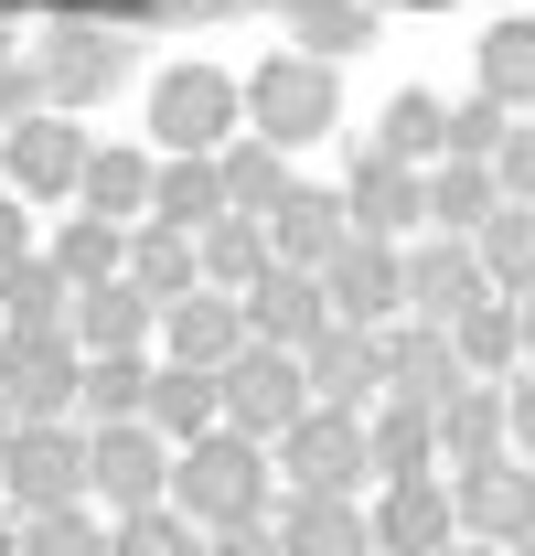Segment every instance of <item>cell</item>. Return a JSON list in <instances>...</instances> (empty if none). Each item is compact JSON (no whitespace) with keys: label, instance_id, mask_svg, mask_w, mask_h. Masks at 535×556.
Masks as SVG:
<instances>
[{"label":"cell","instance_id":"6da1fadb","mask_svg":"<svg viewBox=\"0 0 535 556\" xmlns=\"http://www.w3.org/2000/svg\"><path fill=\"white\" fill-rule=\"evenodd\" d=\"M268 492H278V471H268L258 439H236V428L172 450V514L194 535H247V525H268Z\"/></svg>","mask_w":535,"mask_h":556},{"label":"cell","instance_id":"7a4b0ae2","mask_svg":"<svg viewBox=\"0 0 535 556\" xmlns=\"http://www.w3.org/2000/svg\"><path fill=\"white\" fill-rule=\"evenodd\" d=\"M236 118H247V139H268L278 161L289 150H311V139L333 129V65H311V54H268L247 86H236Z\"/></svg>","mask_w":535,"mask_h":556},{"label":"cell","instance_id":"3957f363","mask_svg":"<svg viewBox=\"0 0 535 556\" xmlns=\"http://www.w3.org/2000/svg\"><path fill=\"white\" fill-rule=\"evenodd\" d=\"M268 471L300 492V503H353V492L375 482V460H364V417H333V407H300V428L268 450Z\"/></svg>","mask_w":535,"mask_h":556},{"label":"cell","instance_id":"277c9868","mask_svg":"<svg viewBox=\"0 0 535 556\" xmlns=\"http://www.w3.org/2000/svg\"><path fill=\"white\" fill-rule=\"evenodd\" d=\"M300 353H268V343H247L225 375H214V428H236V439H258V450H278L289 428H300Z\"/></svg>","mask_w":535,"mask_h":556},{"label":"cell","instance_id":"5b68a950","mask_svg":"<svg viewBox=\"0 0 535 556\" xmlns=\"http://www.w3.org/2000/svg\"><path fill=\"white\" fill-rule=\"evenodd\" d=\"M75 386H86V353L65 343V321L54 332H0V407H11V428H65Z\"/></svg>","mask_w":535,"mask_h":556},{"label":"cell","instance_id":"8992f818","mask_svg":"<svg viewBox=\"0 0 535 556\" xmlns=\"http://www.w3.org/2000/svg\"><path fill=\"white\" fill-rule=\"evenodd\" d=\"M0 492L22 503V525L33 514H75L86 503V428H11V450H0Z\"/></svg>","mask_w":535,"mask_h":556},{"label":"cell","instance_id":"52a82bcc","mask_svg":"<svg viewBox=\"0 0 535 556\" xmlns=\"http://www.w3.org/2000/svg\"><path fill=\"white\" fill-rule=\"evenodd\" d=\"M150 129H161V150H172V161H214V150L236 139V75L172 65L161 86H150Z\"/></svg>","mask_w":535,"mask_h":556},{"label":"cell","instance_id":"ba28073f","mask_svg":"<svg viewBox=\"0 0 535 556\" xmlns=\"http://www.w3.org/2000/svg\"><path fill=\"white\" fill-rule=\"evenodd\" d=\"M322 311H333L343 332H386V321H407V247L343 236L333 268H322Z\"/></svg>","mask_w":535,"mask_h":556},{"label":"cell","instance_id":"9c48e42d","mask_svg":"<svg viewBox=\"0 0 535 556\" xmlns=\"http://www.w3.org/2000/svg\"><path fill=\"white\" fill-rule=\"evenodd\" d=\"M450 525H461V546H525L535 535V471L525 460H471L450 471Z\"/></svg>","mask_w":535,"mask_h":556},{"label":"cell","instance_id":"30bf717a","mask_svg":"<svg viewBox=\"0 0 535 556\" xmlns=\"http://www.w3.org/2000/svg\"><path fill=\"white\" fill-rule=\"evenodd\" d=\"M375 396L439 417L450 396H461V353H450V332H428V321H386V332H375Z\"/></svg>","mask_w":535,"mask_h":556},{"label":"cell","instance_id":"8fae6325","mask_svg":"<svg viewBox=\"0 0 535 556\" xmlns=\"http://www.w3.org/2000/svg\"><path fill=\"white\" fill-rule=\"evenodd\" d=\"M86 492H108L119 525L129 514H161L172 503V450L150 428H86Z\"/></svg>","mask_w":535,"mask_h":556},{"label":"cell","instance_id":"7c38bea8","mask_svg":"<svg viewBox=\"0 0 535 556\" xmlns=\"http://www.w3.org/2000/svg\"><path fill=\"white\" fill-rule=\"evenodd\" d=\"M493 289H482V257H471L461 236H418L407 247V321H428V332H450L461 311H482Z\"/></svg>","mask_w":535,"mask_h":556},{"label":"cell","instance_id":"4fadbf2b","mask_svg":"<svg viewBox=\"0 0 535 556\" xmlns=\"http://www.w3.org/2000/svg\"><path fill=\"white\" fill-rule=\"evenodd\" d=\"M343 204V236H364V247H407L418 225H428V204H418V172H397V161H353V182L333 193Z\"/></svg>","mask_w":535,"mask_h":556},{"label":"cell","instance_id":"5bb4252c","mask_svg":"<svg viewBox=\"0 0 535 556\" xmlns=\"http://www.w3.org/2000/svg\"><path fill=\"white\" fill-rule=\"evenodd\" d=\"M364 535H375V556H439V546H461V525H450V482H375Z\"/></svg>","mask_w":535,"mask_h":556},{"label":"cell","instance_id":"9a60e30c","mask_svg":"<svg viewBox=\"0 0 535 556\" xmlns=\"http://www.w3.org/2000/svg\"><path fill=\"white\" fill-rule=\"evenodd\" d=\"M86 150H97V139L75 129V118H22V129H0V161H11V204H22V193H43V204H54V193H75Z\"/></svg>","mask_w":535,"mask_h":556},{"label":"cell","instance_id":"2e32d148","mask_svg":"<svg viewBox=\"0 0 535 556\" xmlns=\"http://www.w3.org/2000/svg\"><path fill=\"white\" fill-rule=\"evenodd\" d=\"M236 311H247V343H268V353H300V343H322V332H333L322 278H300V268H268Z\"/></svg>","mask_w":535,"mask_h":556},{"label":"cell","instance_id":"e0dca14e","mask_svg":"<svg viewBox=\"0 0 535 556\" xmlns=\"http://www.w3.org/2000/svg\"><path fill=\"white\" fill-rule=\"evenodd\" d=\"M150 332H161V321L139 311L119 278H108V289H75V300H65V343L86 353V364H129V353L150 364Z\"/></svg>","mask_w":535,"mask_h":556},{"label":"cell","instance_id":"ac0fdd59","mask_svg":"<svg viewBox=\"0 0 535 556\" xmlns=\"http://www.w3.org/2000/svg\"><path fill=\"white\" fill-rule=\"evenodd\" d=\"M300 396L333 417H364L375 407V332H322V343H300Z\"/></svg>","mask_w":535,"mask_h":556},{"label":"cell","instance_id":"d6986e66","mask_svg":"<svg viewBox=\"0 0 535 556\" xmlns=\"http://www.w3.org/2000/svg\"><path fill=\"white\" fill-rule=\"evenodd\" d=\"M161 364H194V375H225L236 353H247V311L236 300H214V289H194V300H172L161 311Z\"/></svg>","mask_w":535,"mask_h":556},{"label":"cell","instance_id":"ffe728a7","mask_svg":"<svg viewBox=\"0 0 535 556\" xmlns=\"http://www.w3.org/2000/svg\"><path fill=\"white\" fill-rule=\"evenodd\" d=\"M119 75H129V43H119V33H54V43H43V65H33V97L86 108V97H108Z\"/></svg>","mask_w":535,"mask_h":556},{"label":"cell","instance_id":"44dd1931","mask_svg":"<svg viewBox=\"0 0 535 556\" xmlns=\"http://www.w3.org/2000/svg\"><path fill=\"white\" fill-rule=\"evenodd\" d=\"M258 236H268V268L322 278V268H333V247H343V204H333V193H311V182H289V204L268 214Z\"/></svg>","mask_w":535,"mask_h":556},{"label":"cell","instance_id":"7402d4cb","mask_svg":"<svg viewBox=\"0 0 535 556\" xmlns=\"http://www.w3.org/2000/svg\"><path fill=\"white\" fill-rule=\"evenodd\" d=\"M139 428H150L161 450H194V439H214V375H194V364H150Z\"/></svg>","mask_w":535,"mask_h":556},{"label":"cell","instance_id":"603a6c76","mask_svg":"<svg viewBox=\"0 0 535 556\" xmlns=\"http://www.w3.org/2000/svg\"><path fill=\"white\" fill-rule=\"evenodd\" d=\"M150 150H86V172H75V214H97V225H119L129 236L139 214H150Z\"/></svg>","mask_w":535,"mask_h":556},{"label":"cell","instance_id":"cb8c5ba5","mask_svg":"<svg viewBox=\"0 0 535 556\" xmlns=\"http://www.w3.org/2000/svg\"><path fill=\"white\" fill-rule=\"evenodd\" d=\"M119 289H129L139 311L161 321L172 300H194L203 278H194V236H161V225H129V268H119Z\"/></svg>","mask_w":535,"mask_h":556},{"label":"cell","instance_id":"d4e9b609","mask_svg":"<svg viewBox=\"0 0 535 556\" xmlns=\"http://www.w3.org/2000/svg\"><path fill=\"white\" fill-rule=\"evenodd\" d=\"M268 556H375V535H364V514L353 503H278L268 514Z\"/></svg>","mask_w":535,"mask_h":556},{"label":"cell","instance_id":"484cf974","mask_svg":"<svg viewBox=\"0 0 535 556\" xmlns=\"http://www.w3.org/2000/svg\"><path fill=\"white\" fill-rule=\"evenodd\" d=\"M214 193H225V214H247V225H268V214L289 204V161H278V150H268V139H225V150H214Z\"/></svg>","mask_w":535,"mask_h":556},{"label":"cell","instance_id":"4316f807","mask_svg":"<svg viewBox=\"0 0 535 556\" xmlns=\"http://www.w3.org/2000/svg\"><path fill=\"white\" fill-rule=\"evenodd\" d=\"M418 204H428V236H482V225H493V204H503V193H493V172H482V161H439V172H418Z\"/></svg>","mask_w":535,"mask_h":556},{"label":"cell","instance_id":"83f0119b","mask_svg":"<svg viewBox=\"0 0 535 556\" xmlns=\"http://www.w3.org/2000/svg\"><path fill=\"white\" fill-rule=\"evenodd\" d=\"M471 257H482L493 300H535V204H493V225L471 236Z\"/></svg>","mask_w":535,"mask_h":556},{"label":"cell","instance_id":"f1b7e54d","mask_svg":"<svg viewBox=\"0 0 535 556\" xmlns=\"http://www.w3.org/2000/svg\"><path fill=\"white\" fill-rule=\"evenodd\" d=\"M139 225H161V236H203V225H225L214 161H161V172H150V214H139Z\"/></svg>","mask_w":535,"mask_h":556},{"label":"cell","instance_id":"f546056e","mask_svg":"<svg viewBox=\"0 0 535 556\" xmlns=\"http://www.w3.org/2000/svg\"><path fill=\"white\" fill-rule=\"evenodd\" d=\"M194 278L214 289V300H247V289L268 278V236L247 225V214H225V225H203V236H194Z\"/></svg>","mask_w":535,"mask_h":556},{"label":"cell","instance_id":"4dcf8cb0","mask_svg":"<svg viewBox=\"0 0 535 556\" xmlns=\"http://www.w3.org/2000/svg\"><path fill=\"white\" fill-rule=\"evenodd\" d=\"M428 428H439V460H450V471L503 460V386H461V396L428 417Z\"/></svg>","mask_w":535,"mask_h":556},{"label":"cell","instance_id":"1f68e13d","mask_svg":"<svg viewBox=\"0 0 535 556\" xmlns=\"http://www.w3.org/2000/svg\"><path fill=\"white\" fill-rule=\"evenodd\" d=\"M364 460H375V482H428L439 428H428L418 407H375V417H364Z\"/></svg>","mask_w":535,"mask_h":556},{"label":"cell","instance_id":"d6a6232c","mask_svg":"<svg viewBox=\"0 0 535 556\" xmlns=\"http://www.w3.org/2000/svg\"><path fill=\"white\" fill-rule=\"evenodd\" d=\"M43 268L65 278V289H108V278L129 268V236H119V225H97V214H75L65 236L43 247Z\"/></svg>","mask_w":535,"mask_h":556},{"label":"cell","instance_id":"836d02e7","mask_svg":"<svg viewBox=\"0 0 535 556\" xmlns=\"http://www.w3.org/2000/svg\"><path fill=\"white\" fill-rule=\"evenodd\" d=\"M450 353H461V386H493V375H514L525 353H514V300H482L450 321Z\"/></svg>","mask_w":535,"mask_h":556},{"label":"cell","instance_id":"e575fe53","mask_svg":"<svg viewBox=\"0 0 535 556\" xmlns=\"http://www.w3.org/2000/svg\"><path fill=\"white\" fill-rule=\"evenodd\" d=\"M482 108H535V22H493L482 33Z\"/></svg>","mask_w":535,"mask_h":556},{"label":"cell","instance_id":"d590c367","mask_svg":"<svg viewBox=\"0 0 535 556\" xmlns=\"http://www.w3.org/2000/svg\"><path fill=\"white\" fill-rule=\"evenodd\" d=\"M65 278L43 268V247H33V257H22V268H0V332H54V321H65Z\"/></svg>","mask_w":535,"mask_h":556},{"label":"cell","instance_id":"8d00e7d4","mask_svg":"<svg viewBox=\"0 0 535 556\" xmlns=\"http://www.w3.org/2000/svg\"><path fill=\"white\" fill-rule=\"evenodd\" d=\"M139 396H150V364H86V386H75V417L86 428H139Z\"/></svg>","mask_w":535,"mask_h":556},{"label":"cell","instance_id":"74e56055","mask_svg":"<svg viewBox=\"0 0 535 556\" xmlns=\"http://www.w3.org/2000/svg\"><path fill=\"white\" fill-rule=\"evenodd\" d=\"M289 33H300L311 65H333V54H353V43L375 33V11H364V0H289Z\"/></svg>","mask_w":535,"mask_h":556},{"label":"cell","instance_id":"f35d334b","mask_svg":"<svg viewBox=\"0 0 535 556\" xmlns=\"http://www.w3.org/2000/svg\"><path fill=\"white\" fill-rule=\"evenodd\" d=\"M439 118H450V108H439V97H418V86H407L397 108H386V129H375V161H397V172H418V161H428V150H439Z\"/></svg>","mask_w":535,"mask_h":556},{"label":"cell","instance_id":"ab89813d","mask_svg":"<svg viewBox=\"0 0 535 556\" xmlns=\"http://www.w3.org/2000/svg\"><path fill=\"white\" fill-rule=\"evenodd\" d=\"M108 556H203V535L172 514V503H161V514H129V525L108 535Z\"/></svg>","mask_w":535,"mask_h":556},{"label":"cell","instance_id":"60d3db41","mask_svg":"<svg viewBox=\"0 0 535 556\" xmlns=\"http://www.w3.org/2000/svg\"><path fill=\"white\" fill-rule=\"evenodd\" d=\"M503 129H514V118L471 97V108H450V118H439V150H450V161H482V172H493V150H503Z\"/></svg>","mask_w":535,"mask_h":556},{"label":"cell","instance_id":"b9f144b4","mask_svg":"<svg viewBox=\"0 0 535 556\" xmlns=\"http://www.w3.org/2000/svg\"><path fill=\"white\" fill-rule=\"evenodd\" d=\"M11 535H22V556H108V525H86V514H33Z\"/></svg>","mask_w":535,"mask_h":556},{"label":"cell","instance_id":"7bdbcfd3","mask_svg":"<svg viewBox=\"0 0 535 556\" xmlns=\"http://www.w3.org/2000/svg\"><path fill=\"white\" fill-rule=\"evenodd\" d=\"M493 193H503V204H535V118L503 129V150H493Z\"/></svg>","mask_w":535,"mask_h":556},{"label":"cell","instance_id":"ee69618b","mask_svg":"<svg viewBox=\"0 0 535 556\" xmlns=\"http://www.w3.org/2000/svg\"><path fill=\"white\" fill-rule=\"evenodd\" d=\"M503 460H525V471H535V375L503 386Z\"/></svg>","mask_w":535,"mask_h":556},{"label":"cell","instance_id":"f6af8a7d","mask_svg":"<svg viewBox=\"0 0 535 556\" xmlns=\"http://www.w3.org/2000/svg\"><path fill=\"white\" fill-rule=\"evenodd\" d=\"M22 118H43V97H33V75L0 65V129H22Z\"/></svg>","mask_w":535,"mask_h":556},{"label":"cell","instance_id":"bcb514c9","mask_svg":"<svg viewBox=\"0 0 535 556\" xmlns=\"http://www.w3.org/2000/svg\"><path fill=\"white\" fill-rule=\"evenodd\" d=\"M22 257H33V214L0 193V268H22Z\"/></svg>","mask_w":535,"mask_h":556},{"label":"cell","instance_id":"7dc6e473","mask_svg":"<svg viewBox=\"0 0 535 556\" xmlns=\"http://www.w3.org/2000/svg\"><path fill=\"white\" fill-rule=\"evenodd\" d=\"M203 556H268V525H247V535H203Z\"/></svg>","mask_w":535,"mask_h":556},{"label":"cell","instance_id":"c3c4849f","mask_svg":"<svg viewBox=\"0 0 535 556\" xmlns=\"http://www.w3.org/2000/svg\"><path fill=\"white\" fill-rule=\"evenodd\" d=\"M514 353H525V375H535V300H514Z\"/></svg>","mask_w":535,"mask_h":556},{"label":"cell","instance_id":"681fc988","mask_svg":"<svg viewBox=\"0 0 535 556\" xmlns=\"http://www.w3.org/2000/svg\"><path fill=\"white\" fill-rule=\"evenodd\" d=\"M0 556H22V535H11V525H0Z\"/></svg>","mask_w":535,"mask_h":556},{"label":"cell","instance_id":"f907efd6","mask_svg":"<svg viewBox=\"0 0 535 556\" xmlns=\"http://www.w3.org/2000/svg\"><path fill=\"white\" fill-rule=\"evenodd\" d=\"M439 556H493V546H439Z\"/></svg>","mask_w":535,"mask_h":556},{"label":"cell","instance_id":"816d5d0a","mask_svg":"<svg viewBox=\"0 0 535 556\" xmlns=\"http://www.w3.org/2000/svg\"><path fill=\"white\" fill-rule=\"evenodd\" d=\"M0 450H11V407H0Z\"/></svg>","mask_w":535,"mask_h":556},{"label":"cell","instance_id":"f5cc1de1","mask_svg":"<svg viewBox=\"0 0 535 556\" xmlns=\"http://www.w3.org/2000/svg\"><path fill=\"white\" fill-rule=\"evenodd\" d=\"M503 556H535V535H525V546H503Z\"/></svg>","mask_w":535,"mask_h":556}]
</instances>
